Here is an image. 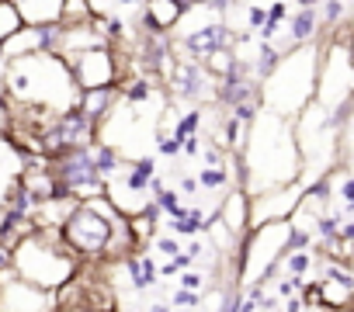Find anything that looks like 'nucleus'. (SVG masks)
<instances>
[{
	"mask_svg": "<svg viewBox=\"0 0 354 312\" xmlns=\"http://www.w3.org/2000/svg\"><path fill=\"white\" fill-rule=\"evenodd\" d=\"M8 94L18 108L46 111V115L73 111L84 101V90H80L70 63L59 52H35V56L11 59Z\"/></svg>",
	"mask_w": 354,
	"mask_h": 312,
	"instance_id": "f257e3e1",
	"label": "nucleus"
},
{
	"mask_svg": "<svg viewBox=\"0 0 354 312\" xmlns=\"http://www.w3.org/2000/svg\"><path fill=\"white\" fill-rule=\"evenodd\" d=\"M77 267L80 257L66 243L63 229H32L25 240L15 243V274L46 291L70 284Z\"/></svg>",
	"mask_w": 354,
	"mask_h": 312,
	"instance_id": "f03ea898",
	"label": "nucleus"
},
{
	"mask_svg": "<svg viewBox=\"0 0 354 312\" xmlns=\"http://www.w3.org/2000/svg\"><path fill=\"white\" fill-rule=\"evenodd\" d=\"M319 56H323V49H316V42L295 46L292 52H285L281 66L264 84V108L274 115H285V118H299L316 101Z\"/></svg>",
	"mask_w": 354,
	"mask_h": 312,
	"instance_id": "7ed1b4c3",
	"label": "nucleus"
},
{
	"mask_svg": "<svg viewBox=\"0 0 354 312\" xmlns=\"http://www.w3.org/2000/svg\"><path fill=\"white\" fill-rule=\"evenodd\" d=\"M125 226L129 222L108 198H87V202H77V208L63 222V236L73 246V253L84 260V257L115 253V240Z\"/></svg>",
	"mask_w": 354,
	"mask_h": 312,
	"instance_id": "20e7f679",
	"label": "nucleus"
},
{
	"mask_svg": "<svg viewBox=\"0 0 354 312\" xmlns=\"http://www.w3.org/2000/svg\"><path fill=\"white\" fill-rule=\"evenodd\" d=\"M170 35H174L177 59H195V63H209L216 52L236 49V39H240V32L230 25V18H219L205 4L185 11V18L177 21V28Z\"/></svg>",
	"mask_w": 354,
	"mask_h": 312,
	"instance_id": "39448f33",
	"label": "nucleus"
},
{
	"mask_svg": "<svg viewBox=\"0 0 354 312\" xmlns=\"http://www.w3.org/2000/svg\"><path fill=\"white\" fill-rule=\"evenodd\" d=\"M53 174L59 181V188L77 198V202H87V198H101L104 191V177L94 164V142L91 146H80V149H66L63 156H53Z\"/></svg>",
	"mask_w": 354,
	"mask_h": 312,
	"instance_id": "423d86ee",
	"label": "nucleus"
},
{
	"mask_svg": "<svg viewBox=\"0 0 354 312\" xmlns=\"http://www.w3.org/2000/svg\"><path fill=\"white\" fill-rule=\"evenodd\" d=\"M80 84V90H101V87H118L125 77V66L118 59V46H97L77 56H63Z\"/></svg>",
	"mask_w": 354,
	"mask_h": 312,
	"instance_id": "0eeeda50",
	"label": "nucleus"
},
{
	"mask_svg": "<svg viewBox=\"0 0 354 312\" xmlns=\"http://www.w3.org/2000/svg\"><path fill=\"white\" fill-rule=\"evenodd\" d=\"M167 87L177 101L185 104H198L202 101H216V73L205 66V63H195V59H177L170 77H167Z\"/></svg>",
	"mask_w": 354,
	"mask_h": 312,
	"instance_id": "6e6552de",
	"label": "nucleus"
},
{
	"mask_svg": "<svg viewBox=\"0 0 354 312\" xmlns=\"http://www.w3.org/2000/svg\"><path fill=\"white\" fill-rule=\"evenodd\" d=\"M56 295L18 277L15 271L0 277V312H53Z\"/></svg>",
	"mask_w": 354,
	"mask_h": 312,
	"instance_id": "1a4fd4ad",
	"label": "nucleus"
},
{
	"mask_svg": "<svg viewBox=\"0 0 354 312\" xmlns=\"http://www.w3.org/2000/svg\"><path fill=\"white\" fill-rule=\"evenodd\" d=\"M257 97H264V84H261L257 73H254V59H243V56H240V63H236L226 77L216 80V104L236 108V104L257 101Z\"/></svg>",
	"mask_w": 354,
	"mask_h": 312,
	"instance_id": "9d476101",
	"label": "nucleus"
},
{
	"mask_svg": "<svg viewBox=\"0 0 354 312\" xmlns=\"http://www.w3.org/2000/svg\"><path fill=\"white\" fill-rule=\"evenodd\" d=\"M59 42H63V25H21L0 52L8 59H21L35 52H59Z\"/></svg>",
	"mask_w": 354,
	"mask_h": 312,
	"instance_id": "9b49d317",
	"label": "nucleus"
},
{
	"mask_svg": "<svg viewBox=\"0 0 354 312\" xmlns=\"http://www.w3.org/2000/svg\"><path fill=\"white\" fill-rule=\"evenodd\" d=\"M25 167H28V153L8 132H0V219H4L15 191L25 181Z\"/></svg>",
	"mask_w": 354,
	"mask_h": 312,
	"instance_id": "f8f14e48",
	"label": "nucleus"
},
{
	"mask_svg": "<svg viewBox=\"0 0 354 312\" xmlns=\"http://www.w3.org/2000/svg\"><path fill=\"white\" fill-rule=\"evenodd\" d=\"M25 25H63L66 0H11Z\"/></svg>",
	"mask_w": 354,
	"mask_h": 312,
	"instance_id": "ddd939ff",
	"label": "nucleus"
},
{
	"mask_svg": "<svg viewBox=\"0 0 354 312\" xmlns=\"http://www.w3.org/2000/svg\"><path fill=\"white\" fill-rule=\"evenodd\" d=\"M319 28H323L319 8L316 11H292V18L285 21V35L292 46H313L319 39Z\"/></svg>",
	"mask_w": 354,
	"mask_h": 312,
	"instance_id": "4468645a",
	"label": "nucleus"
},
{
	"mask_svg": "<svg viewBox=\"0 0 354 312\" xmlns=\"http://www.w3.org/2000/svg\"><path fill=\"white\" fill-rule=\"evenodd\" d=\"M209 219H212V212H205L202 205H185V212L181 215H174V219H167L163 226H167V233H174V236H185V240H195V236H202L205 229H209Z\"/></svg>",
	"mask_w": 354,
	"mask_h": 312,
	"instance_id": "2eb2a0df",
	"label": "nucleus"
},
{
	"mask_svg": "<svg viewBox=\"0 0 354 312\" xmlns=\"http://www.w3.org/2000/svg\"><path fill=\"white\" fill-rule=\"evenodd\" d=\"M118 97H122V90L118 87H101V90H84V101H80V108L87 111V118L101 128V121L115 111V104H118Z\"/></svg>",
	"mask_w": 354,
	"mask_h": 312,
	"instance_id": "dca6fc26",
	"label": "nucleus"
},
{
	"mask_svg": "<svg viewBox=\"0 0 354 312\" xmlns=\"http://www.w3.org/2000/svg\"><path fill=\"white\" fill-rule=\"evenodd\" d=\"M125 267H129V284L136 291H149L160 281V267H156V260L149 253H132L125 260Z\"/></svg>",
	"mask_w": 354,
	"mask_h": 312,
	"instance_id": "f3484780",
	"label": "nucleus"
},
{
	"mask_svg": "<svg viewBox=\"0 0 354 312\" xmlns=\"http://www.w3.org/2000/svg\"><path fill=\"white\" fill-rule=\"evenodd\" d=\"M118 90H122V97L129 101V104H149L153 101V94H156V77H146V73H125L122 77V84H118Z\"/></svg>",
	"mask_w": 354,
	"mask_h": 312,
	"instance_id": "a211bd4d",
	"label": "nucleus"
},
{
	"mask_svg": "<svg viewBox=\"0 0 354 312\" xmlns=\"http://www.w3.org/2000/svg\"><path fill=\"white\" fill-rule=\"evenodd\" d=\"M281 59H285V49H281L278 42H257V56H254V73H257V80L268 84V80L274 77V70L281 66Z\"/></svg>",
	"mask_w": 354,
	"mask_h": 312,
	"instance_id": "6ab92c4d",
	"label": "nucleus"
},
{
	"mask_svg": "<svg viewBox=\"0 0 354 312\" xmlns=\"http://www.w3.org/2000/svg\"><path fill=\"white\" fill-rule=\"evenodd\" d=\"M153 205H156V212H163L167 219H174V215L185 212V195L177 191V188L156 184V188H153Z\"/></svg>",
	"mask_w": 354,
	"mask_h": 312,
	"instance_id": "aec40b11",
	"label": "nucleus"
},
{
	"mask_svg": "<svg viewBox=\"0 0 354 312\" xmlns=\"http://www.w3.org/2000/svg\"><path fill=\"white\" fill-rule=\"evenodd\" d=\"M202 121H205V108H198V104H192L188 111H181V118L174 121V135L177 139H188V135H198L202 132Z\"/></svg>",
	"mask_w": 354,
	"mask_h": 312,
	"instance_id": "412c9836",
	"label": "nucleus"
},
{
	"mask_svg": "<svg viewBox=\"0 0 354 312\" xmlns=\"http://www.w3.org/2000/svg\"><path fill=\"white\" fill-rule=\"evenodd\" d=\"M340 226H344V215H340V212H330V208L319 212L316 222H313V229H316V236H319L323 243H330V240L337 243V240H340Z\"/></svg>",
	"mask_w": 354,
	"mask_h": 312,
	"instance_id": "4be33fe9",
	"label": "nucleus"
},
{
	"mask_svg": "<svg viewBox=\"0 0 354 312\" xmlns=\"http://www.w3.org/2000/svg\"><path fill=\"white\" fill-rule=\"evenodd\" d=\"M8 70H11V59L0 52V132H8L11 125V94H8Z\"/></svg>",
	"mask_w": 354,
	"mask_h": 312,
	"instance_id": "5701e85b",
	"label": "nucleus"
},
{
	"mask_svg": "<svg viewBox=\"0 0 354 312\" xmlns=\"http://www.w3.org/2000/svg\"><path fill=\"white\" fill-rule=\"evenodd\" d=\"M21 25H25V21H21L18 8L11 4V0H0V49H4V42H8Z\"/></svg>",
	"mask_w": 354,
	"mask_h": 312,
	"instance_id": "b1692460",
	"label": "nucleus"
},
{
	"mask_svg": "<svg viewBox=\"0 0 354 312\" xmlns=\"http://www.w3.org/2000/svg\"><path fill=\"white\" fill-rule=\"evenodd\" d=\"M198 184H202L205 195H219L230 184V170L226 167H202L198 170Z\"/></svg>",
	"mask_w": 354,
	"mask_h": 312,
	"instance_id": "393cba45",
	"label": "nucleus"
},
{
	"mask_svg": "<svg viewBox=\"0 0 354 312\" xmlns=\"http://www.w3.org/2000/svg\"><path fill=\"white\" fill-rule=\"evenodd\" d=\"M84 21H94L91 0H66V8H63V25H84Z\"/></svg>",
	"mask_w": 354,
	"mask_h": 312,
	"instance_id": "a878e982",
	"label": "nucleus"
},
{
	"mask_svg": "<svg viewBox=\"0 0 354 312\" xmlns=\"http://www.w3.org/2000/svg\"><path fill=\"white\" fill-rule=\"evenodd\" d=\"M347 4H351V0H323V4H319L323 25H326V28L344 25V18H347Z\"/></svg>",
	"mask_w": 354,
	"mask_h": 312,
	"instance_id": "bb28decb",
	"label": "nucleus"
},
{
	"mask_svg": "<svg viewBox=\"0 0 354 312\" xmlns=\"http://www.w3.org/2000/svg\"><path fill=\"white\" fill-rule=\"evenodd\" d=\"M153 250H156V257H163V260H174V257H181V253H185L181 236H174V233H167V236H153Z\"/></svg>",
	"mask_w": 354,
	"mask_h": 312,
	"instance_id": "cd10ccee",
	"label": "nucleus"
},
{
	"mask_svg": "<svg viewBox=\"0 0 354 312\" xmlns=\"http://www.w3.org/2000/svg\"><path fill=\"white\" fill-rule=\"evenodd\" d=\"M202 298H205V291L177 288V291L170 295V305H174V309H181V312H192V309H202Z\"/></svg>",
	"mask_w": 354,
	"mask_h": 312,
	"instance_id": "c85d7f7f",
	"label": "nucleus"
},
{
	"mask_svg": "<svg viewBox=\"0 0 354 312\" xmlns=\"http://www.w3.org/2000/svg\"><path fill=\"white\" fill-rule=\"evenodd\" d=\"M281 264H285V274H309L313 253H309V250H288Z\"/></svg>",
	"mask_w": 354,
	"mask_h": 312,
	"instance_id": "c756f323",
	"label": "nucleus"
},
{
	"mask_svg": "<svg viewBox=\"0 0 354 312\" xmlns=\"http://www.w3.org/2000/svg\"><path fill=\"white\" fill-rule=\"evenodd\" d=\"M205 284H209V274H205L202 267H188V271H181V274H177V288L205 291Z\"/></svg>",
	"mask_w": 354,
	"mask_h": 312,
	"instance_id": "7c9ffc66",
	"label": "nucleus"
},
{
	"mask_svg": "<svg viewBox=\"0 0 354 312\" xmlns=\"http://www.w3.org/2000/svg\"><path fill=\"white\" fill-rule=\"evenodd\" d=\"M156 153L160 156H185V139H177L174 132H167V135L160 132L156 135Z\"/></svg>",
	"mask_w": 354,
	"mask_h": 312,
	"instance_id": "2f4dec72",
	"label": "nucleus"
},
{
	"mask_svg": "<svg viewBox=\"0 0 354 312\" xmlns=\"http://www.w3.org/2000/svg\"><path fill=\"white\" fill-rule=\"evenodd\" d=\"M243 21H247V32H261L264 25H268V8H261V4H247L243 8Z\"/></svg>",
	"mask_w": 354,
	"mask_h": 312,
	"instance_id": "473e14b6",
	"label": "nucleus"
},
{
	"mask_svg": "<svg viewBox=\"0 0 354 312\" xmlns=\"http://www.w3.org/2000/svg\"><path fill=\"white\" fill-rule=\"evenodd\" d=\"M337 198L344 202V212H347V215H354V174H347V177L340 181V188H337Z\"/></svg>",
	"mask_w": 354,
	"mask_h": 312,
	"instance_id": "72a5a7b5",
	"label": "nucleus"
},
{
	"mask_svg": "<svg viewBox=\"0 0 354 312\" xmlns=\"http://www.w3.org/2000/svg\"><path fill=\"white\" fill-rule=\"evenodd\" d=\"M177 191H181L185 198H195V195H202L198 174H181V181H177Z\"/></svg>",
	"mask_w": 354,
	"mask_h": 312,
	"instance_id": "f704fd0d",
	"label": "nucleus"
},
{
	"mask_svg": "<svg viewBox=\"0 0 354 312\" xmlns=\"http://www.w3.org/2000/svg\"><path fill=\"white\" fill-rule=\"evenodd\" d=\"M205 8H212L219 18H230V14L240 8V0H205Z\"/></svg>",
	"mask_w": 354,
	"mask_h": 312,
	"instance_id": "c9c22d12",
	"label": "nucleus"
},
{
	"mask_svg": "<svg viewBox=\"0 0 354 312\" xmlns=\"http://www.w3.org/2000/svg\"><path fill=\"white\" fill-rule=\"evenodd\" d=\"M268 18H274V21H288L292 11H288L285 0H271V4H268Z\"/></svg>",
	"mask_w": 354,
	"mask_h": 312,
	"instance_id": "e433bc0d",
	"label": "nucleus"
},
{
	"mask_svg": "<svg viewBox=\"0 0 354 312\" xmlns=\"http://www.w3.org/2000/svg\"><path fill=\"white\" fill-rule=\"evenodd\" d=\"M202 149H205V146H202V132H198V135H188V139H185V156H188V160H195V156H202Z\"/></svg>",
	"mask_w": 354,
	"mask_h": 312,
	"instance_id": "4c0bfd02",
	"label": "nucleus"
},
{
	"mask_svg": "<svg viewBox=\"0 0 354 312\" xmlns=\"http://www.w3.org/2000/svg\"><path fill=\"white\" fill-rule=\"evenodd\" d=\"M278 298H281L278 291H268V288H264V291H261V312H278V305H281Z\"/></svg>",
	"mask_w": 354,
	"mask_h": 312,
	"instance_id": "58836bf2",
	"label": "nucleus"
},
{
	"mask_svg": "<svg viewBox=\"0 0 354 312\" xmlns=\"http://www.w3.org/2000/svg\"><path fill=\"white\" fill-rule=\"evenodd\" d=\"M281 312H309V302H306V295H292V298H285Z\"/></svg>",
	"mask_w": 354,
	"mask_h": 312,
	"instance_id": "ea45409f",
	"label": "nucleus"
},
{
	"mask_svg": "<svg viewBox=\"0 0 354 312\" xmlns=\"http://www.w3.org/2000/svg\"><path fill=\"white\" fill-rule=\"evenodd\" d=\"M142 8H146V0H118V11H122V14H125V11L142 14Z\"/></svg>",
	"mask_w": 354,
	"mask_h": 312,
	"instance_id": "a19ab883",
	"label": "nucleus"
},
{
	"mask_svg": "<svg viewBox=\"0 0 354 312\" xmlns=\"http://www.w3.org/2000/svg\"><path fill=\"white\" fill-rule=\"evenodd\" d=\"M340 243H354V219H344V226H340Z\"/></svg>",
	"mask_w": 354,
	"mask_h": 312,
	"instance_id": "79ce46f5",
	"label": "nucleus"
},
{
	"mask_svg": "<svg viewBox=\"0 0 354 312\" xmlns=\"http://www.w3.org/2000/svg\"><path fill=\"white\" fill-rule=\"evenodd\" d=\"M292 4H295V11H316L323 0H292Z\"/></svg>",
	"mask_w": 354,
	"mask_h": 312,
	"instance_id": "37998d69",
	"label": "nucleus"
},
{
	"mask_svg": "<svg viewBox=\"0 0 354 312\" xmlns=\"http://www.w3.org/2000/svg\"><path fill=\"white\" fill-rule=\"evenodd\" d=\"M146 309H149V312H177L170 302H153V305H146Z\"/></svg>",
	"mask_w": 354,
	"mask_h": 312,
	"instance_id": "c03bdc74",
	"label": "nucleus"
},
{
	"mask_svg": "<svg viewBox=\"0 0 354 312\" xmlns=\"http://www.w3.org/2000/svg\"><path fill=\"white\" fill-rule=\"evenodd\" d=\"M174 4H181L185 11H192V8H202V4H205V0H174Z\"/></svg>",
	"mask_w": 354,
	"mask_h": 312,
	"instance_id": "a18cd8bd",
	"label": "nucleus"
},
{
	"mask_svg": "<svg viewBox=\"0 0 354 312\" xmlns=\"http://www.w3.org/2000/svg\"><path fill=\"white\" fill-rule=\"evenodd\" d=\"M309 312H333L330 305H316V309H309Z\"/></svg>",
	"mask_w": 354,
	"mask_h": 312,
	"instance_id": "49530a36",
	"label": "nucleus"
},
{
	"mask_svg": "<svg viewBox=\"0 0 354 312\" xmlns=\"http://www.w3.org/2000/svg\"><path fill=\"white\" fill-rule=\"evenodd\" d=\"M347 264H351V271H354V243H351V253H347Z\"/></svg>",
	"mask_w": 354,
	"mask_h": 312,
	"instance_id": "de8ad7c7",
	"label": "nucleus"
},
{
	"mask_svg": "<svg viewBox=\"0 0 354 312\" xmlns=\"http://www.w3.org/2000/svg\"><path fill=\"white\" fill-rule=\"evenodd\" d=\"M122 312H149V309H122Z\"/></svg>",
	"mask_w": 354,
	"mask_h": 312,
	"instance_id": "09e8293b",
	"label": "nucleus"
},
{
	"mask_svg": "<svg viewBox=\"0 0 354 312\" xmlns=\"http://www.w3.org/2000/svg\"><path fill=\"white\" fill-rule=\"evenodd\" d=\"M351 4H354V0H351Z\"/></svg>",
	"mask_w": 354,
	"mask_h": 312,
	"instance_id": "8fccbe9b",
	"label": "nucleus"
}]
</instances>
